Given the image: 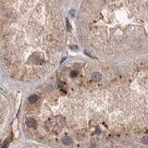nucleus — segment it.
I'll return each instance as SVG.
<instances>
[{
	"mask_svg": "<svg viewBox=\"0 0 148 148\" xmlns=\"http://www.w3.org/2000/svg\"><path fill=\"white\" fill-rule=\"evenodd\" d=\"M62 143H63V144H65V145H70V144H71V143H72V140H71V138L70 137V136H64L63 138H62Z\"/></svg>",
	"mask_w": 148,
	"mask_h": 148,
	"instance_id": "2",
	"label": "nucleus"
},
{
	"mask_svg": "<svg viewBox=\"0 0 148 148\" xmlns=\"http://www.w3.org/2000/svg\"><path fill=\"white\" fill-rule=\"evenodd\" d=\"M67 21V26H68V29H69V30H70V21H69V20L67 19V21Z\"/></svg>",
	"mask_w": 148,
	"mask_h": 148,
	"instance_id": "7",
	"label": "nucleus"
},
{
	"mask_svg": "<svg viewBox=\"0 0 148 148\" xmlns=\"http://www.w3.org/2000/svg\"><path fill=\"white\" fill-rule=\"evenodd\" d=\"M78 76V71L77 70H72L71 72H70V77L71 78H76Z\"/></svg>",
	"mask_w": 148,
	"mask_h": 148,
	"instance_id": "6",
	"label": "nucleus"
},
{
	"mask_svg": "<svg viewBox=\"0 0 148 148\" xmlns=\"http://www.w3.org/2000/svg\"><path fill=\"white\" fill-rule=\"evenodd\" d=\"M141 141H142V143H143V144H148V137L147 136L143 137Z\"/></svg>",
	"mask_w": 148,
	"mask_h": 148,
	"instance_id": "5",
	"label": "nucleus"
},
{
	"mask_svg": "<svg viewBox=\"0 0 148 148\" xmlns=\"http://www.w3.org/2000/svg\"><path fill=\"white\" fill-rule=\"evenodd\" d=\"M70 15H71V16L73 17L74 14H75V11H74V10H70Z\"/></svg>",
	"mask_w": 148,
	"mask_h": 148,
	"instance_id": "8",
	"label": "nucleus"
},
{
	"mask_svg": "<svg viewBox=\"0 0 148 148\" xmlns=\"http://www.w3.org/2000/svg\"><path fill=\"white\" fill-rule=\"evenodd\" d=\"M38 99H39V97L37 96L36 95H31L29 97V102L31 104H34V103H36L37 101H38Z\"/></svg>",
	"mask_w": 148,
	"mask_h": 148,
	"instance_id": "4",
	"label": "nucleus"
},
{
	"mask_svg": "<svg viewBox=\"0 0 148 148\" xmlns=\"http://www.w3.org/2000/svg\"><path fill=\"white\" fill-rule=\"evenodd\" d=\"M92 79L95 81V82H99L101 79H102V75L99 72H94L92 74Z\"/></svg>",
	"mask_w": 148,
	"mask_h": 148,
	"instance_id": "3",
	"label": "nucleus"
},
{
	"mask_svg": "<svg viewBox=\"0 0 148 148\" xmlns=\"http://www.w3.org/2000/svg\"><path fill=\"white\" fill-rule=\"evenodd\" d=\"M26 125L29 128H35L37 125V122L36 120L34 119H33V118H27L26 119Z\"/></svg>",
	"mask_w": 148,
	"mask_h": 148,
	"instance_id": "1",
	"label": "nucleus"
}]
</instances>
